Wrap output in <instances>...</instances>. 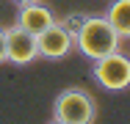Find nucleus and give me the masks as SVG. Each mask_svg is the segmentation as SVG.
Instances as JSON below:
<instances>
[{
  "mask_svg": "<svg viewBox=\"0 0 130 124\" xmlns=\"http://www.w3.org/2000/svg\"><path fill=\"white\" fill-rule=\"evenodd\" d=\"M75 47L80 55H86L89 61H97L108 52H116L122 47V39L116 36V30L111 28V22L105 19V14L100 17H83V22L75 28Z\"/></svg>",
  "mask_w": 130,
  "mask_h": 124,
  "instance_id": "nucleus-1",
  "label": "nucleus"
},
{
  "mask_svg": "<svg viewBox=\"0 0 130 124\" xmlns=\"http://www.w3.org/2000/svg\"><path fill=\"white\" fill-rule=\"evenodd\" d=\"M53 119L64 124H94L97 102L83 88H64L53 99Z\"/></svg>",
  "mask_w": 130,
  "mask_h": 124,
  "instance_id": "nucleus-2",
  "label": "nucleus"
},
{
  "mask_svg": "<svg viewBox=\"0 0 130 124\" xmlns=\"http://www.w3.org/2000/svg\"><path fill=\"white\" fill-rule=\"evenodd\" d=\"M91 80L105 91H125L130 88V58L116 52H108L91 64Z\"/></svg>",
  "mask_w": 130,
  "mask_h": 124,
  "instance_id": "nucleus-3",
  "label": "nucleus"
},
{
  "mask_svg": "<svg viewBox=\"0 0 130 124\" xmlns=\"http://www.w3.org/2000/svg\"><path fill=\"white\" fill-rule=\"evenodd\" d=\"M36 47H39V58L47 61H61L75 50V36L69 28H64L61 22H53L47 30H42L36 36Z\"/></svg>",
  "mask_w": 130,
  "mask_h": 124,
  "instance_id": "nucleus-4",
  "label": "nucleus"
},
{
  "mask_svg": "<svg viewBox=\"0 0 130 124\" xmlns=\"http://www.w3.org/2000/svg\"><path fill=\"white\" fill-rule=\"evenodd\" d=\"M39 58L36 47V36L22 30L20 25L6 28V61H11L14 66H28Z\"/></svg>",
  "mask_w": 130,
  "mask_h": 124,
  "instance_id": "nucleus-5",
  "label": "nucleus"
},
{
  "mask_svg": "<svg viewBox=\"0 0 130 124\" xmlns=\"http://www.w3.org/2000/svg\"><path fill=\"white\" fill-rule=\"evenodd\" d=\"M53 22H58V19H55V14H53V8H50V6H44V3H39V0L20 6L17 25H20L22 30H28V33L39 36V33H42V30H47Z\"/></svg>",
  "mask_w": 130,
  "mask_h": 124,
  "instance_id": "nucleus-6",
  "label": "nucleus"
},
{
  "mask_svg": "<svg viewBox=\"0 0 130 124\" xmlns=\"http://www.w3.org/2000/svg\"><path fill=\"white\" fill-rule=\"evenodd\" d=\"M105 19L111 22L119 39H130V0H113L105 11Z\"/></svg>",
  "mask_w": 130,
  "mask_h": 124,
  "instance_id": "nucleus-7",
  "label": "nucleus"
},
{
  "mask_svg": "<svg viewBox=\"0 0 130 124\" xmlns=\"http://www.w3.org/2000/svg\"><path fill=\"white\" fill-rule=\"evenodd\" d=\"M0 64H6V28H0Z\"/></svg>",
  "mask_w": 130,
  "mask_h": 124,
  "instance_id": "nucleus-8",
  "label": "nucleus"
},
{
  "mask_svg": "<svg viewBox=\"0 0 130 124\" xmlns=\"http://www.w3.org/2000/svg\"><path fill=\"white\" fill-rule=\"evenodd\" d=\"M17 6H25V3H33V0H14Z\"/></svg>",
  "mask_w": 130,
  "mask_h": 124,
  "instance_id": "nucleus-9",
  "label": "nucleus"
},
{
  "mask_svg": "<svg viewBox=\"0 0 130 124\" xmlns=\"http://www.w3.org/2000/svg\"><path fill=\"white\" fill-rule=\"evenodd\" d=\"M50 124H64V121H58V119H53V121H50Z\"/></svg>",
  "mask_w": 130,
  "mask_h": 124,
  "instance_id": "nucleus-10",
  "label": "nucleus"
}]
</instances>
